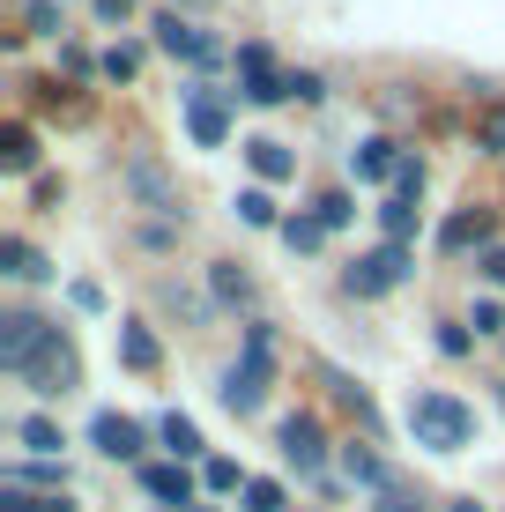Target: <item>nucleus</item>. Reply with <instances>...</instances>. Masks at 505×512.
<instances>
[{
    "instance_id": "9b49d317",
    "label": "nucleus",
    "mask_w": 505,
    "mask_h": 512,
    "mask_svg": "<svg viewBox=\"0 0 505 512\" xmlns=\"http://www.w3.org/2000/svg\"><path fill=\"white\" fill-rule=\"evenodd\" d=\"M127 186H134V201H142V208H164V216H179V186H171L164 171L149 164V156H134V164H127Z\"/></svg>"
},
{
    "instance_id": "c03bdc74",
    "label": "nucleus",
    "mask_w": 505,
    "mask_h": 512,
    "mask_svg": "<svg viewBox=\"0 0 505 512\" xmlns=\"http://www.w3.org/2000/svg\"><path fill=\"white\" fill-rule=\"evenodd\" d=\"M454 512H483V505H476V498H461V505H454Z\"/></svg>"
},
{
    "instance_id": "a878e982",
    "label": "nucleus",
    "mask_w": 505,
    "mask_h": 512,
    "mask_svg": "<svg viewBox=\"0 0 505 512\" xmlns=\"http://www.w3.org/2000/svg\"><path fill=\"white\" fill-rule=\"evenodd\" d=\"M379 231H387L394 245H409V231H416V201H387V208H379Z\"/></svg>"
},
{
    "instance_id": "6ab92c4d",
    "label": "nucleus",
    "mask_w": 505,
    "mask_h": 512,
    "mask_svg": "<svg viewBox=\"0 0 505 512\" xmlns=\"http://www.w3.org/2000/svg\"><path fill=\"white\" fill-rule=\"evenodd\" d=\"M15 438H23V446L38 453V461H60V446H67V438H60V423H52V416H23V423H15Z\"/></svg>"
},
{
    "instance_id": "f3484780",
    "label": "nucleus",
    "mask_w": 505,
    "mask_h": 512,
    "mask_svg": "<svg viewBox=\"0 0 505 512\" xmlns=\"http://www.w3.org/2000/svg\"><path fill=\"white\" fill-rule=\"evenodd\" d=\"M0 275H15V282H45L52 268L38 253H30V238H0Z\"/></svg>"
},
{
    "instance_id": "393cba45",
    "label": "nucleus",
    "mask_w": 505,
    "mask_h": 512,
    "mask_svg": "<svg viewBox=\"0 0 505 512\" xmlns=\"http://www.w3.org/2000/svg\"><path fill=\"white\" fill-rule=\"evenodd\" d=\"M342 468H350V483H387V468H379L372 446H342Z\"/></svg>"
},
{
    "instance_id": "c756f323",
    "label": "nucleus",
    "mask_w": 505,
    "mask_h": 512,
    "mask_svg": "<svg viewBox=\"0 0 505 512\" xmlns=\"http://www.w3.org/2000/svg\"><path fill=\"white\" fill-rule=\"evenodd\" d=\"M424 193V156H402V171H394V201H416Z\"/></svg>"
},
{
    "instance_id": "bb28decb",
    "label": "nucleus",
    "mask_w": 505,
    "mask_h": 512,
    "mask_svg": "<svg viewBox=\"0 0 505 512\" xmlns=\"http://www.w3.org/2000/svg\"><path fill=\"white\" fill-rule=\"evenodd\" d=\"M201 483H208V490H246L253 475L238 468V461H223V453H216V461H201Z\"/></svg>"
},
{
    "instance_id": "7c9ffc66",
    "label": "nucleus",
    "mask_w": 505,
    "mask_h": 512,
    "mask_svg": "<svg viewBox=\"0 0 505 512\" xmlns=\"http://www.w3.org/2000/svg\"><path fill=\"white\" fill-rule=\"evenodd\" d=\"M15 483H45L52 498H60V483H67V475H60V461H23V468H15Z\"/></svg>"
},
{
    "instance_id": "58836bf2",
    "label": "nucleus",
    "mask_w": 505,
    "mask_h": 512,
    "mask_svg": "<svg viewBox=\"0 0 505 512\" xmlns=\"http://www.w3.org/2000/svg\"><path fill=\"white\" fill-rule=\"evenodd\" d=\"M60 67H67V75H90V67H104V60H90L82 45H60Z\"/></svg>"
},
{
    "instance_id": "39448f33",
    "label": "nucleus",
    "mask_w": 505,
    "mask_h": 512,
    "mask_svg": "<svg viewBox=\"0 0 505 512\" xmlns=\"http://www.w3.org/2000/svg\"><path fill=\"white\" fill-rule=\"evenodd\" d=\"M52 334H60V327H45L38 312H8V320H0V364H8V372L23 379V364L38 357V349L52 342Z\"/></svg>"
},
{
    "instance_id": "aec40b11",
    "label": "nucleus",
    "mask_w": 505,
    "mask_h": 512,
    "mask_svg": "<svg viewBox=\"0 0 505 512\" xmlns=\"http://www.w3.org/2000/svg\"><path fill=\"white\" fill-rule=\"evenodd\" d=\"M246 156H253V171H260V179H290V171H298V156H290L283 141H268V134L246 141Z\"/></svg>"
},
{
    "instance_id": "a211bd4d",
    "label": "nucleus",
    "mask_w": 505,
    "mask_h": 512,
    "mask_svg": "<svg viewBox=\"0 0 505 512\" xmlns=\"http://www.w3.org/2000/svg\"><path fill=\"white\" fill-rule=\"evenodd\" d=\"M156 438L171 446V461H201V431H194V416H179V409H171L164 423H156Z\"/></svg>"
},
{
    "instance_id": "a19ab883",
    "label": "nucleus",
    "mask_w": 505,
    "mask_h": 512,
    "mask_svg": "<svg viewBox=\"0 0 505 512\" xmlns=\"http://www.w3.org/2000/svg\"><path fill=\"white\" fill-rule=\"evenodd\" d=\"M468 327H476V334H498V327H505V312L491 305V297H483V305H476V320H468Z\"/></svg>"
},
{
    "instance_id": "423d86ee",
    "label": "nucleus",
    "mask_w": 505,
    "mask_h": 512,
    "mask_svg": "<svg viewBox=\"0 0 505 512\" xmlns=\"http://www.w3.org/2000/svg\"><path fill=\"white\" fill-rule=\"evenodd\" d=\"M268 379H275V364H253V357H238L231 372H223V409L231 416H260V401H268Z\"/></svg>"
},
{
    "instance_id": "f257e3e1",
    "label": "nucleus",
    "mask_w": 505,
    "mask_h": 512,
    "mask_svg": "<svg viewBox=\"0 0 505 512\" xmlns=\"http://www.w3.org/2000/svg\"><path fill=\"white\" fill-rule=\"evenodd\" d=\"M409 438L424 453H461L468 438H476V409L454 394H439V386H424V394H409Z\"/></svg>"
},
{
    "instance_id": "4468645a",
    "label": "nucleus",
    "mask_w": 505,
    "mask_h": 512,
    "mask_svg": "<svg viewBox=\"0 0 505 512\" xmlns=\"http://www.w3.org/2000/svg\"><path fill=\"white\" fill-rule=\"evenodd\" d=\"M468 245H491V216H476V208H461V216H446V231H439V253H468Z\"/></svg>"
},
{
    "instance_id": "2f4dec72",
    "label": "nucleus",
    "mask_w": 505,
    "mask_h": 512,
    "mask_svg": "<svg viewBox=\"0 0 505 512\" xmlns=\"http://www.w3.org/2000/svg\"><path fill=\"white\" fill-rule=\"evenodd\" d=\"M246 357H253V364H275V327H268V320L246 327Z\"/></svg>"
},
{
    "instance_id": "473e14b6",
    "label": "nucleus",
    "mask_w": 505,
    "mask_h": 512,
    "mask_svg": "<svg viewBox=\"0 0 505 512\" xmlns=\"http://www.w3.org/2000/svg\"><path fill=\"white\" fill-rule=\"evenodd\" d=\"M350 216H357V201H350V193H320V223H327V231H342Z\"/></svg>"
},
{
    "instance_id": "1a4fd4ad",
    "label": "nucleus",
    "mask_w": 505,
    "mask_h": 512,
    "mask_svg": "<svg viewBox=\"0 0 505 512\" xmlns=\"http://www.w3.org/2000/svg\"><path fill=\"white\" fill-rule=\"evenodd\" d=\"M275 446H283V461L298 475H320V461H327V438H320V423H312V416H283Z\"/></svg>"
},
{
    "instance_id": "ea45409f",
    "label": "nucleus",
    "mask_w": 505,
    "mask_h": 512,
    "mask_svg": "<svg viewBox=\"0 0 505 512\" xmlns=\"http://www.w3.org/2000/svg\"><path fill=\"white\" fill-rule=\"evenodd\" d=\"M439 349H446V357H468V327L446 320V327H439Z\"/></svg>"
},
{
    "instance_id": "9d476101",
    "label": "nucleus",
    "mask_w": 505,
    "mask_h": 512,
    "mask_svg": "<svg viewBox=\"0 0 505 512\" xmlns=\"http://www.w3.org/2000/svg\"><path fill=\"white\" fill-rule=\"evenodd\" d=\"M90 438H97V453H104V461H134V453H142V423H134V416H119V409H104L97 423H90Z\"/></svg>"
},
{
    "instance_id": "4be33fe9",
    "label": "nucleus",
    "mask_w": 505,
    "mask_h": 512,
    "mask_svg": "<svg viewBox=\"0 0 505 512\" xmlns=\"http://www.w3.org/2000/svg\"><path fill=\"white\" fill-rule=\"evenodd\" d=\"M320 238H327L320 216H283V245L290 253H320Z\"/></svg>"
},
{
    "instance_id": "cd10ccee",
    "label": "nucleus",
    "mask_w": 505,
    "mask_h": 512,
    "mask_svg": "<svg viewBox=\"0 0 505 512\" xmlns=\"http://www.w3.org/2000/svg\"><path fill=\"white\" fill-rule=\"evenodd\" d=\"M238 512H283V483L253 475V483H246V505H238Z\"/></svg>"
},
{
    "instance_id": "72a5a7b5",
    "label": "nucleus",
    "mask_w": 505,
    "mask_h": 512,
    "mask_svg": "<svg viewBox=\"0 0 505 512\" xmlns=\"http://www.w3.org/2000/svg\"><path fill=\"white\" fill-rule=\"evenodd\" d=\"M476 141H483V149H498V156H505V104H491V112H483Z\"/></svg>"
},
{
    "instance_id": "f8f14e48",
    "label": "nucleus",
    "mask_w": 505,
    "mask_h": 512,
    "mask_svg": "<svg viewBox=\"0 0 505 512\" xmlns=\"http://www.w3.org/2000/svg\"><path fill=\"white\" fill-rule=\"evenodd\" d=\"M142 490L156 505H194V475H186V461H149L142 468Z\"/></svg>"
},
{
    "instance_id": "412c9836",
    "label": "nucleus",
    "mask_w": 505,
    "mask_h": 512,
    "mask_svg": "<svg viewBox=\"0 0 505 512\" xmlns=\"http://www.w3.org/2000/svg\"><path fill=\"white\" fill-rule=\"evenodd\" d=\"M208 290L223 297V305H253V282L231 268V260H216V268H208Z\"/></svg>"
},
{
    "instance_id": "49530a36",
    "label": "nucleus",
    "mask_w": 505,
    "mask_h": 512,
    "mask_svg": "<svg viewBox=\"0 0 505 512\" xmlns=\"http://www.w3.org/2000/svg\"><path fill=\"white\" fill-rule=\"evenodd\" d=\"M201 512H216V505H201Z\"/></svg>"
},
{
    "instance_id": "f03ea898",
    "label": "nucleus",
    "mask_w": 505,
    "mask_h": 512,
    "mask_svg": "<svg viewBox=\"0 0 505 512\" xmlns=\"http://www.w3.org/2000/svg\"><path fill=\"white\" fill-rule=\"evenodd\" d=\"M23 386H30V394H75V386H82V357H75V342H67V334H52V342L38 349V357H30L23 364Z\"/></svg>"
},
{
    "instance_id": "ddd939ff",
    "label": "nucleus",
    "mask_w": 505,
    "mask_h": 512,
    "mask_svg": "<svg viewBox=\"0 0 505 512\" xmlns=\"http://www.w3.org/2000/svg\"><path fill=\"white\" fill-rule=\"evenodd\" d=\"M119 364H127V372H156V364H164V349H156V334L142 320H119Z\"/></svg>"
},
{
    "instance_id": "f704fd0d",
    "label": "nucleus",
    "mask_w": 505,
    "mask_h": 512,
    "mask_svg": "<svg viewBox=\"0 0 505 512\" xmlns=\"http://www.w3.org/2000/svg\"><path fill=\"white\" fill-rule=\"evenodd\" d=\"M290 97H298V104H320L327 82H320V75H290Z\"/></svg>"
},
{
    "instance_id": "a18cd8bd",
    "label": "nucleus",
    "mask_w": 505,
    "mask_h": 512,
    "mask_svg": "<svg viewBox=\"0 0 505 512\" xmlns=\"http://www.w3.org/2000/svg\"><path fill=\"white\" fill-rule=\"evenodd\" d=\"M387 512H416V505H387Z\"/></svg>"
},
{
    "instance_id": "2eb2a0df",
    "label": "nucleus",
    "mask_w": 505,
    "mask_h": 512,
    "mask_svg": "<svg viewBox=\"0 0 505 512\" xmlns=\"http://www.w3.org/2000/svg\"><path fill=\"white\" fill-rule=\"evenodd\" d=\"M350 171H357V179H394V171H402V156H394L387 134H372V141H357V149H350Z\"/></svg>"
},
{
    "instance_id": "dca6fc26",
    "label": "nucleus",
    "mask_w": 505,
    "mask_h": 512,
    "mask_svg": "<svg viewBox=\"0 0 505 512\" xmlns=\"http://www.w3.org/2000/svg\"><path fill=\"white\" fill-rule=\"evenodd\" d=\"M0 171H38V134H30L23 119L0 127Z\"/></svg>"
},
{
    "instance_id": "e433bc0d",
    "label": "nucleus",
    "mask_w": 505,
    "mask_h": 512,
    "mask_svg": "<svg viewBox=\"0 0 505 512\" xmlns=\"http://www.w3.org/2000/svg\"><path fill=\"white\" fill-rule=\"evenodd\" d=\"M90 8H97V23H127V15L142 8V0H90Z\"/></svg>"
},
{
    "instance_id": "7ed1b4c3",
    "label": "nucleus",
    "mask_w": 505,
    "mask_h": 512,
    "mask_svg": "<svg viewBox=\"0 0 505 512\" xmlns=\"http://www.w3.org/2000/svg\"><path fill=\"white\" fill-rule=\"evenodd\" d=\"M238 97V90H231ZM231 97L216 90V82H186L179 104H186V134L201 141V149H223V134H231Z\"/></svg>"
},
{
    "instance_id": "79ce46f5",
    "label": "nucleus",
    "mask_w": 505,
    "mask_h": 512,
    "mask_svg": "<svg viewBox=\"0 0 505 512\" xmlns=\"http://www.w3.org/2000/svg\"><path fill=\"white\" fill-rule=\"evenodd\" d=\"M0 512H38V498H23V490H0Z\"/></svg>"
},
{
    "instance_id": "4c0bfd02",
    "label": "nucleus",
    "mask_w": 505,
    "mask_h": 512,
    "mask_svg": "<svg viewBox=\"0 0 505 512\" xmlns=\"http://www.w3.org/2000/svg\"><path fill=\"white\" fill-rule=\"evenodd\" d=\"M156 297H164L171 312H186V320H201V297H179V282H164V290H156Z\"/></svg>"
},
{
    "instance_id": "5701e85b",
    "label": "nucleus",
    "mask_w": 505,
    "mask_h": 512,
    "mask_svg": "<svg viewBox=\"0 0 505 512\" xmlns=\"http://www.w3.org/2000/svg\"><path fill=\"white\" fill-rule=\"evenodd\" d=\"M238 223H253V231H283V223H275V201H268V193H238Z\"/></svg>"
},
{
    "instance_id": "37998d69",
    "label": "nucleus",
    "mask_w": 505,
    "mask_h": 512,
    "mask_svg": "<svg viewBox=\"0 0 505 512\" xmlns=\"http://www.w3.org/2000/svg\"><path fill=\"white\" fill-rule=\"evenodd\" d=\"M38 512H75V505H67V498H38Z\"/></svg>"
},
{
    "instance_id": "6e6552de",
    "label": "nucleus",
    "mask_w": 505,
    "mask_h": 512,
    "mask_svg": "<svg viewBox=\"0 0 505 512\" xmlns=\"http://www.w3.org/2000/svg\"><path fill=\"white\" fill-rule=\"evenodd\" d=\"M156 45H164L171 60H194V67L223 60V45H216V38H201L194 23H179V8H164V15H156Z\"/></svg>"
},
{
    "instance_id": "c9c22d12",
    "label": "nucleus",
    "mask_w": 505,
    "mask_h": 512,
    "mask_svg": "<svg viewBox=\"0 0 505 512\" xmlns=\"http://www.w3.org/2000/svg\"><path fill=\"white\" fill-rule=\"evenodd\" d=\"M483 282H498V290H505V245H483V268H476Z\"/></svg>"
},
{
    "instance_id": "c85d7f7f",
    "label": "nucleus",
    "mask_w": 505,
    "mask_h": 512,
    "mask_svg": "<svg viewBox=\"0 0 505 512\" xmlns=\"http://www.w3.org/2000/svg\"><path fill=\"white\" fill-rule=\"evenodd\" d=\"M104 75H112V82H134V75H142V52H134V45H112V52H104Z\"/></svg>"
},
{
    "instance_id": "b1692460",
    "label": "nucleus",
    "mask_w": 505,
    "mask_h": 512,
    "mask_svg": "<svg viewBox=\"0 0 505 512\" xmlns=\"http://www.w3.org/2000/svg\"><path fill=\"white\" fill-rule=\"evenodd\" d=\"M23 23L38 30V38H60V30H67V15H60V0H23Z\"/></svg>"
},
{
    "instance_id": "0eeeda50",
    "label": "nucleus",
    "mask_w": 505,
    "mask_h": 512,
    "mask_svg": "<svg viewBox=\"0 0 505 512\" xmlns=\"http://www.w3.org/2000/svg\"><path fill=\"white\" fill-rule=\"evenodd\" d=\"M238 97H246V104H283L290 97V75H275V67H268V45L238 52Z\"/></svg>"
},
{
    "instance_id": "20e7f679",
    "label": "nucleus",
    "mask_w": 505,
    "mask_h": 512,
    "mask_svg": "<svg viewBox=\"0 0 505 512\" xmlns=\"http://www.w3.org/2000/svg\"><path fill=\"white\" fill-rule=\"evenodd\" d=\"M416 275V260H409V245H379V253H364L357 260V268L350 275H342V290H350V297H379V290H394V282H409Z\"/></svg>"
}]
</instances>
